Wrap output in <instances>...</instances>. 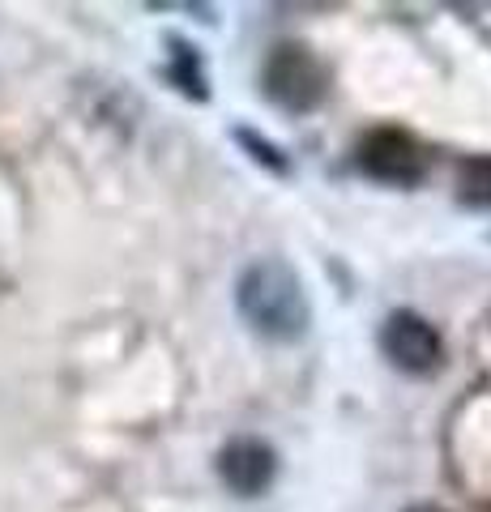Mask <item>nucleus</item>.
Wrapping results in <instances>:
<instances>
[{
  "mask_svg": "<svg viewBox=\"0 0 491 512\" xmlns=\"http://www.w3.org/2000/svg\"><path fill=\"white\" fill-rule=\"evenodd\" d=\"M235 308H240L244 325L265 342H299L312 325L304 278L282 256H261L244 269L235 282Z\"/></svg>",
  "mask_w": 491,
  "mask_h": 512,
  "instance_id": "1",
  "label": "nucleus"
},
{
  "mask_svg": "<svg viewBox=\"0 0 491 512\" xmlns=\"http://www.w3.org/2000/svg\"><path fill=\"white\" fill-rule=\"evenodd\" d=\"M261 90L287 116H308L329 99V69L308 43H278L261 64Z\"/></svg>",
  "mask_w": 491,
  "mask_h": 512,
  "instance_id": "2",
  "label": "nucleus"
},
{
  "mask_svg": "<svg viewBox=\"0 0 491 512\" xmlns=\"http://www.w3.org/2000/svg\"><path fill=\"white\" fill-rule=\"evenodd\" d=\"M380 350L406 376H432L440 359H445V342H440L436 325L410 308H398L385 316V325H380Z\"/></svg>",
  "mask_w": 491,
  "mask_h": 512,
  "instance_id": "3",
  "label": "nucleus"
},
{
  "mask_svg": "<svg viewBox=\"0 0 491 512\" xmlns=\"http://www.w3.org/2000/svg\"><path fill=\"white\" fill-rule=\"evenodd\" d=\"M355 163L363 175H372L380 184L410 188L427 175V150L406 133V128H372V133L359 141Z\"/></svg>",
  "mask_w": 491,
  "mask_h": 512,
  "instance_id": "4",
  "label": "nucleus"
},
{
  "mask_svg": "<svg viewBox=\"0 0 491 512\" xmlns=\"http://www.w3.org/2000/svg\"><path fill=\"white\" fill-rule=\"evenodd\" d=\"M218 478L231 495L240 500H257L274 487L278 478V453L274 444H265L261 436H235L218 448Z\"/></svg>",
  "mask_w": 491,
  "mask_h": 512,
  "instance_id": "5",
  "label": "nucleus"
},
{
  "mask_svg": "<svg viewBox=\"0 0 491 512\" xmlns=\"http://www.w3.org/2000/svg\"><path fill=\"white\" fill-rule=\"evenodd\" d=\"M457 201L470 210H491V154H474L457 167Z\"/></svg>",
  "mask_w": 491,
  "mask_h": 512,
  "instance_id": "6",
  "label": "nucleus"
},
{
  "mask_svg": "<svg viewBox=\"0 0 491 512\" xmlns=\"http://www.w3.org/2000/svg\"><path fill=\"white\" fill-rule=\"evenodd\" d=\"M406 512H449V508H436V504H415V508H406Z\"/></svg>",
  "mask_w": 491,
  "mask_h": 512,
  "instance_id": "7",
  "label": "nucleus"
}]
</instances>
